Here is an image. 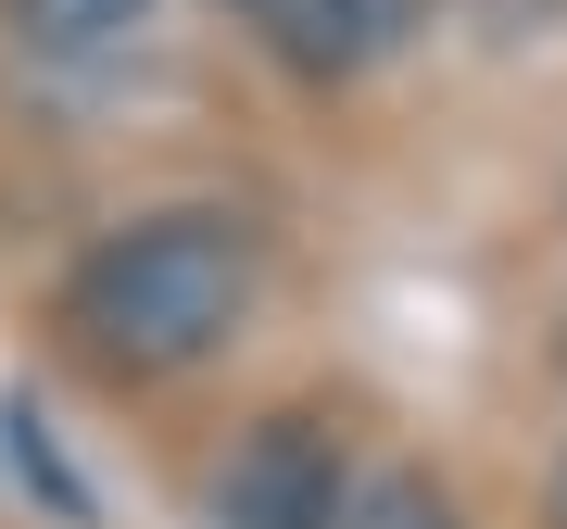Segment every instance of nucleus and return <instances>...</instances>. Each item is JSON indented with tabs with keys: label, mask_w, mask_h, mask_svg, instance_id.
<instances>
[{
	"label": "nucleus",
	"mask_w": 567,
	"mask_h": 529,
	"mask_svg": "<svg viewBox=\"0 0 567 529\" xmlns=\"http://www.w3.org/2000/svg\"><path fill=\"white\" fill-rule=\"evenodd\" d=\"M51 315H63V341L102 378H189L252 315V215H227V203L126 215V227H102V240L63 264Z\"/></svg>",
	"instance_id": "nucleus-1"
},
{
	"label": "nucleus",
	"mask_w": 567,
	"mask_h": 529,
	"mask_svg": "<svg viewBox=\"0 0 567 529\" xmlns=\"http://www.w3.org/2000/svg\"><path fill=\"white\" fill-rule=\"evenodd\" d=\"M353 467L328 416H252L215 467V529H341Z\"/></svg>",
	"instance_id": "nucleus-2"
},
{
	"label": "nucleus",
	"mask_w": 567,
	"mask_h": 529,
	"mask_svg": "<svg viewBox=\"0 0 567 529\" xmlns=\"http://www.w3.org/2000/svg\"><path fill=\"white\" fill-rule=\"evenodd\" d=\"M227 13L278 63H303V76H365V63H391L429 25V0H227Z\"/></svg>",
	"instance_id": "nucleus-3"
},
{
	"label": "nucleus",
	"mask_w": 567,
	"mask_h": 529,
	"mask_svg": "<svg viewBox=\"0 0 567 529\" xmlns=\"http://www.w3.org/2000/svg\"><path fill=\"white\" fill-rule=\"evenodd\" d=\"M164 0H0V25H13L25 63H114Z\"/></svg>",
	"instance_id": "nucleus-4"
},
{
	"label": "nucleus",
	"mask_w": 567,
	"mask_h": 529,
	"mask_svg": "<svg viewBox=\"0 0 567 529\" xmlns=\"http://www.w3.org/2000/svg\"><path fill=\"white\" fill-rule=\"evenodd\" d=\"M341 529H454V505L429 479H379L365 505H341Z\"/></svg>",
	"instance_id": "nucleus-5"
},
{
	"label": "nucleus",
	"mask_w": 567,
	"mask_h": 529,
	"mask_svg": "<svg viewBox=\"0 0 567 529\" xmlns=\"http://www.w3.org/2000/svg\"><path fill=\"white\" fill-rule=\"evenodd\" d=\"M543 517H555V529H567V454H555V491H543Z\"/></svg>",
	"instance_id": "nucleus-6"
}]
</instances>
